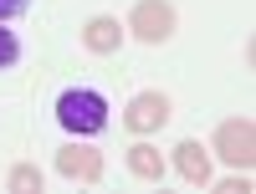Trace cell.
I'll list each match as a JSON object with an SVG mask.
<instances>
[{"label": "cell", "instance_id": "1", "mask_svg": "<svg viewBox=\"0 0 256 194\" xmlns=\"http://www.w3.org/2000/svg\"><path fill=\"white\" fill-rule=\"evenodd\" d=\"M56 123L67 128V133L88 138V133H98V128L108 123V102H102L98 92H88V87H72V92L56 97Z\"/></svg>", "mask_w": 256, "mask_h": 194}, {"label": "cell", "instance_id": "2", "mask_svg": "<svg viewBox=\"0 0 256 194\" xmlns=\"http://www.w3.org/2000/svg\"><path fill=\"white\" fill-rule=\"evenodd\" d=\"M216 154L230 169H251L256 164V128H251V118H230V123L216 128Z\"/></svg>", "mask_w": 256, "mask_h": 194}, {"label": "cell", "instance_id": "3", "mask_svg": "<svg viewBox=\"0 0 256 194\" xmlns=\"http://www.w3.org/2000/svg\"><path fill=\"white\" fill-rule=\"evenodd\" d=\"M128 31L138 41H148V46H159V41L174 36V5L169 0H138L134 15H128Z\"/></svg>", "mask_w": 256, "mask_h": 194}, {"label": "cell", "instance_id": "4", "mask_svg": "<svg viewBox=\"0 0 256 194\" xmlns=\"http://www.w3.org/2000/svg\"><path fill=\"white\" fill-rule=\"evenodd\" d=\"M123 123H128V133H159V128L169 123V97L164 92H138L134 102H128Z\"/></svg>", "mask_w": 256, "mask_h": 194}, {"label": "cell", "instance_id": "5", "mask_svg": "<svg viewBox=\"0 0 256 194\" xmlns=\"http://www.w3.org/2000/svg\"><path fill=\"white\" fill-rule=\"evenodd\" d=\"M56 169H62V179H77V184H98L102 179V154L88 143H67L56 154Z\"/></svg>", "mask_w": 256, "mask_h": 194}, {"label": "cell", "instance_id": "6", "mask_svg": "<svg viewBox=\"0 0 256 194\" xmlns=\"http://www.w3.org/2000/svg\"><path fill=\"white\" fill-rule=\"evenodd\" d=\"M82 46L98 51V56H113V51L123 46V26H118L113 15H92V20H88V31H82Z\"/></svg>", "mask_w": 256, "mask_h": 194}, {"label": "cell", "instance_id": "7", "mask_svg": "<svg viewBox=\"0 0 256 194\" xmlns=\"http://www.w3.org/2000/svg\"><path fill=\"white\" fill-rule=\"evenodd\" d=\"M174 169H180L184 184H210V154H205L195 138H184V143L174 148Z\"/></svg>", "mask_w": 256, "mask_h": 194}, {"label": "cell", "instance_id": "8", "mask_svg": "<svg viewBox=\"0 0 256 194\" xmlns=\"http://www.w3.org/2000/svg\"><path fill=\"white\" fill-rule=\"evenodd\" d=\"M128 169H134V179L159 184V179H164V154H159V148H148V143H134V148H128Z\"/></svg>", "mask_w": 256, "mask_h": 194}, {"label": "cell", "instance_id": "9", "mask_svg": "<svg viewBox=\"0 0 256 194\" xmlns=\"http://www.w3.org/2000/svg\"><path fill=\"white\" fill-rule=\"evenodd\" d=\"M10 189H16V194L41 189V169H36V164H16V169H10Z\"/></svg>", "mask_w": 256, "mask_h": 194}, {"label": "cell", "instance_id": "10", "mask_svg": "<svg viewBox=\"0 0 256 194\" xmlns=\"http://www.w3.org/2000/svg\"><path fill=\"white\" fill-rule=\"evenodd\" d=\"M16 56H20V46H16V36H10V31H0V67H10Z\"/></svg>", "mask_w": 256, "mask_h": 194}, {"label": "cell", "instance_id": "11", "mask_svg": "<svg viewBox=\"0 0 256 194\" xmlns=\"http://www.w3.org/2000/svg\"><path fill=\"white\" fill-rule=\"evenodd\" d=\"M26 10V0H0V20H10V15H20Z\"/></svg>", "mask_w": 256, "mask_h": 194}, {"label": "cell", "instance_id": "12", "mask_svg": "<svg viewBox=\"0 0 256 194\" xmlns=\"http://www.w3.org/2000/svg\"><path fill=\"white\" fill-rule=\"evenodd\" d=\"M220 194H246V169H241V179H226Z\"/></svg>", "mask_w": 256, "mask_h": 194}]
</instances>
